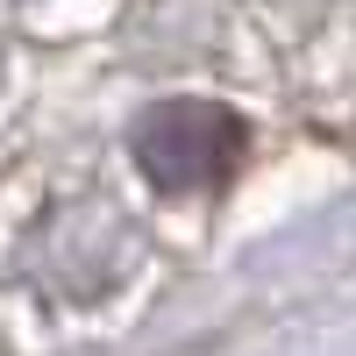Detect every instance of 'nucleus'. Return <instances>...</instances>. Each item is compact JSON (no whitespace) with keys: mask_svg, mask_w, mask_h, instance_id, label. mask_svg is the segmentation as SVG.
<instances>
[{"mask_svg":"<svg viewBox=\"0 0 356 356\" xmlns=\"http://www.w3.org/2000/svg\"><path fill=\"white\" fill-rule=\"evenodd\" d=\"M235 150H243V122L221 100H157L136 122V164L157 193H207L221 186Z\"/></svg>","mask_w":356,"mask_h":356,"instance_id":"nucleus-1","label":"nucleus"}]
</instances>
